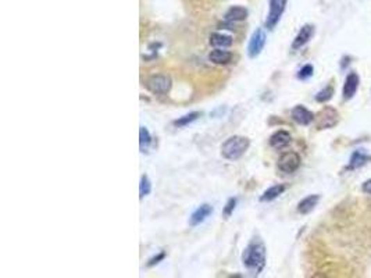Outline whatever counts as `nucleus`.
<instances>
[{
    "mask_svg": "<svg viewBox=\"0 0 371 278\" xmlns=\"http://www.w3.org/2000/svg\"><path fill=\"white\" fill-rule=\"evenodd\" d=\"M267 249L259 235L253 236L242 253V263L250 277L260 275L266 267Z\"/></svg>",
    "mask_w": 371,
    "mask_h": 278,
    "instance_id": "nucleus-1",
    "label": "nucleus"
},
{
    "mask_svg": "<svg viewBox=\"0 0 371 278\" xmlns=\"http://www.w3.org/2000/svg\"><path fill=\"white\" fill-rule=\"evenodd\" d=\"M199 117H200L199 111H192V113H189V114H185L182 115V117H179V118L174 121L172 124H174V127H177V128H182V127H187L189 126V124H192V123L198 120Z\"/></svg>",
    "mask_w": 371,
    "mask_h": 278,
    "instance_id": "nucleus-20",
    "label": "nucleus"
},
{
    "mask_svg": "<svg viewBox=\"0 0 371 278\" xmlns=\"http://www.w3.org/2000/svg\"><path fill=\"white\" fill-rule=\"evenodd\" d=\"M209 60L217 66H227L233 61V53L224 49H214L209 53Z\"/></svg>",
    "mask_w": 371,
    "mask_h": 278,
    "instance_id": "nucleus-14",
    "label": "nucleus"
},
{
    "mask_svg": "<svg viewBox=\"0 0 371 278\" xmlns=\"http://www.w3.org/2000/svg\"><path fill=\"white\" fill-rule=\"evenodd\" d=\"M320 202V195H309L305 199H302L298 205V212L300 214H309L311 213Z\"/></svg>",
    "mask_w": 371,
    "mask_h": 278,
    "instance_id": "nucleus-17",
    "label": "nucleus"
},
{
    "mask_svg": "<svg viewBox=\"0 0 371 278\" xmlns=\"http://www.w3.org/2000/svg\"><path fill=\"white\" fill-rule=\"evenodd\" d=\"M313 72H314L313 66L311 64H305V66L298 71V78H299L300 81H305V80H309L313 75Z\"/></svg>",
    "mask_w": 371,
    "mask_h": 278,
    "instance_id": "nucleus-24",
    "label": "nucleus"
},
{
    "mask_svg": "<svg viewBox=\"0 0 371 278\" xmlns=\"http://www.w3.org/2000/svg\"><path fill=\"white\" fill-rule=\"evenodd\" d=\"M250 141L244 135H233L221 145V156L228 162H237L248 152Z\"/></svg>",
    "mask_w": 371,
    "mask_h": 278,
    "instance_id": "nucleus-2",
    "label": "nucleus"
},
{
    "mask_svg": "<svg viewBox=\"0 0 371 278\" xmlns=\"http://www.w3.org/2000/svg\"><path fill=\"white\" fill-rule=\"evenodd\" d=\"M287 2L288 0H268L270 9H268V14H267L266 24H264L267 29L272 31L274 28L277 27V24L280 22L284 11H285Z\"/></svg>",
    "mask_w": 371,
    "mask_h": 278,
    "instance_id": "nucleus-6",
    "label": "nucleus"
},
{
    "mask_svg": "<svg viewBox=\"0 0 371 278\" xmlns=\"http://www.w3.org/2000/svg\"><path fill=\"white\" fill-rule=\"evenodd\" d=\"M291 117L299 126H309L314 121V114L309 109H306L305 106H302V104L295 106L292 111H291Z\"/></svg>",
    "mask_w": 371,
    "mask_h": 278,
    "instance_id": "nucleus-8",
    "label": "nucleus"
},
{
    "mask_svg": "<svg viewBox=\"0 0 371 278\" xmlns=\"http://www.w3.org/2000/svg\"><path fill=\"white\" fill-rule=\"evenodd\" d=\"M237 203H238V199H237V197H229V199H228L227 203H225V206L222 209V216H224V218H228L231 214H233L235 208H237Z\"/></svg>",
    "mask_w": 371,
    "mask_h": 278,
    "instance_id": "nucleus-23",
    "label": "nucleus"
},
{
    "mask_svg": "<svg viewBox=\"0 0 371 278\" xmlns=\"http://www.w3.org/2000/svg\"><path fill=\"white\" fill-rule=\"evenodd\" d=\"M370 160H371L370 154H367L363 149H359V150H356V152L352 154V157H350L349 160V166H348V170L360 169V167H363L364 164L368 163Z\"/></svg>",
    "mask_w": 371,
    "mask_h": 278,
    "instance_id": "nucleus-16",
    "label": "nucleus"
},
{
    "mask_svg": "<svg viewBox=\"0 0 371 278\" xmlns=\"http://www.w3.org/2000/svg\"><path fill=\"white\" fill-rule=\"evenodd\" d=\"M300 164H302V158H300L299 153L291 150V152H285L280 156L277 167L284 174H294L295 171H298Z\"/></svg>",
    "mask_w": 371,
    "mask_h": 278,
    "instance_id": "nucleus-5",
    "label": "nucleus"
},
{
    "mask_svg": "<svg viewBox=\"0 0 371 278\" xmlns=\"http://www.w3.org/2000/svg\"><path fill=\"white\" fill-rule=\"evenodd\" d=\"M152 191V182H150L148 175H142L141 177V182H139V199H144L148 196Z\"/></svg>",
    "mask_w": 371,
    "mask_h": 278,
    "instance_id": "nucleus-21",
    "label": "nucleus"
},
{
    "mask_svg": "<svg viewBox=\"0 0 371 278\" xmlns=\"http://www.w3.org/2000/svg\"><path fill=\"white\" fill-rule=\"evenodd\" d=\"M313 35H314V27L310 25V24L303 25V27L299 29L298 35L295 36L294 42H292V49L294 50L302 49L306 44H309V41L313 38Z\"/></svg>",
    "mask_w": 371,
    "mask_h": 278,
    "instance_id": "nucleus-10",
    "label": "nucleus"
},
{
    "mask_svg": "<svg viewBox=\"0 0 371 278\" xmlns=\"http://www.w3.org/2000/svg\"><path fill=\"white\" fill-rule=\"evenodd\" d=\"M339 123L338 110L331 106H324L317 114H314V124L317 130H330Z\"/></svg>",
    "mask_w": 371,
    "mask_h": 278,
    "instance_id": "nucleus-4",
    "label": "nucleus"
},
{
    "mask_svg": "<svg viewBox=\"0 0 371 278\" xmlns=\"http://www.w3.org/2000/svg\"><path fill=\"white\" fill-rule=\"evenodd\" d=\"M209 42L213 48H217V49H227L233 45L234 39L231 35H225V33L221 32H213L210 35V39Z\"/></svg>",
    "mask_w": 371,
    "mask_h": 278,
    "instance_id": "nucleus-15",
    "label": "nucleus"
},
{
    "mask_svg": "<svg viewBox=\"0 0 371 278\" xmlns=\"http://www.w3.org/2000/svg\"><path fill=\"white\" fill-rule=\"evenodd\" d=\"M333 95H334L333 85H328V87H326L324 89H321L320 92L317 93L316 100L318 103H326V102H328L330 99L333 98Z\"/></svg>",
    "mask_w": 371,
    "mask_h": 278,
    "instance_id": "nucleus-22",
    "label": "nucleus"
},
{
    "mask_svg": "<svg viewBox=\"0 0 371 278\" xmlns=\"http://www.w3.org/2000/svg\"><path fill=\"white\" fill-rule=\"evenodd\" d=\"M145 87L153 95H166L171 91L172 80L171 76L166 74H156V75H150L146 80Z\"/></svg>",
    "mask_w": 371,
    "mask_h": 278,
    "instance_id": "nucleus-3",
    "label": "nucleus"
},
{
    "mask_svg": "<svg viewBox=\"0 0 371 278\" xmlns=\"http://www.w3.org/2000/svg\"><path fill=\"white\" fill-rule=\"evenodd\" d=\"M363 192L364 193H368V195H371V180H367L364 184H363Z\"/></svg>",
    "mask_w": 371,
    "mask_h": 278,
    "instance_id": "nucleus-26",
    "label": "nucleus"
},
{
    "mask_svg": "<svg viewBox=\"0 0 371 278\" xmlns=\"http://www.w3.org/2000/svg\"><path fill=\"white\" fill-rule=\"evenodd\" d=\"M164 257H166V252L161 251L160 253H157L156 256H153L152 259H149V262H148V266H149V267H153V266H156V264H159L161 260H164Z\"/></svg>",
    "mask_w": 371,
    "mask_h": 278,
    "instance_id": "nucleus-25",
    "label": "nucleus"
},
{
    "mask_svg": "<svg viewBox=\"0 0 371 278\" xmlns=\"http://www.w3.org/2000/svg\"><path fill=\"white\" fill-rule=\"evenodd\" d=\"M285 189H287V186L284 185V184L270 186L268 189L263 192V195L260 196V202H272V201H275L278 196L283 195Z\"/></svg>",
    "mask_w": 371,
    "mask_h": 278,
    "instance_id": "nucleus-18",
    "label": "nucleus"
},
{
    "mask_svg": "<svg viewBox=\"0 0 371 278\" xmlns=\"http://www.w3.org/2000/svg\"><path fill=\"white\" fill-rule=\"evenodd\" d=\"M292 142V137L288 131L285 130H280V131H275L270 137V146L274 147V149H284L287 147Z\"/></svg>",
    "mask_w": 371,
    "mask_h": 278,
    "instance_id": "nucleus-13",
    "label": "nucleus"
},
{
    "mask_svg": "<svg viewBox=\"0 0 371 278\" xmlns=\"http://www.w3.org/2000/svg\"><path fill=\"white\" fill-rule=\"evenodd\" d=\"M248 16H249V11H248L246 7H244V6H233L224 14V20H225V22L233 24V22L245 21L248 18Z\"/></svg>",
    "mask_w": 371,
    "mask_h": 278,
    "instance_id": "nucleus-12",
    "label": "nucleus"
},
{
    "mask_svg": "<svg viewBox=\"0 0 371 278\" xmlns=\"http://www.w3.org/2000/svg\"><path fill=\"white\" fill-rule=\"evenodd\" d=\"M359 85H360V78L356 72H350L346 76L344 84V89H342V95H344L345 100H350V99L355 98L356 92L359 89Z\"/></svg>",
    "mask_w": 371,
    "mask_h": 278,
    "instance_id": "nucleus-11",
    "label": "nucleus"
},
{
    "mask_svg": "<svg viewBox=\"0 0 371 278\" xmlns=\"http://www.w3.org/2000/svg\"><path fill=\"white\" fill-rule=\"evenodd\" d=\"M152 145V135H150L149 130L146 127H139V149L141 152H148V149Z\"/></svg>",
    "mask_w": 371,
    "mask_h": 278,
    "instance_id": "nucleus-19",
    "label": "nucleus"
},
{
    "mask_svg": "<svg viewBox=\"0 0 371 278\" xmlns=\"http://www.w3.org/2000/svg\"><path fill=\"white\" fill-rule=\"evenodd\" d=\"M267 42V33L263 28H257L255 32L250 36L249 45H248V56L250 59H256L259 57L260 53L264 49Z\"/></svg>",
    "mask_w": 371,
    "mask_h": 278,
    "instance_id": "nucleus-7",
    "label": "nucleus"
},
{
    "mask_svg": "<svg viewBox=\"0 0 371 278\" xmlns=\"http://www.w3.org/2000/svg\"><path fill=\"white\" fill-rule=\"evenodd\" d=\"M213 206L209 205V203H203V205H200L199 208L196 209L192 214H191V217H189V225L191 227H196V225H199L202 224L205 220L210 217L211 214H213Z\"/></svg>",
    "mask_w": 371,
    "mask_h": 278,
    "instance_id": "nucleus-9",
    "label": "nucleus"
}]
</instances>
